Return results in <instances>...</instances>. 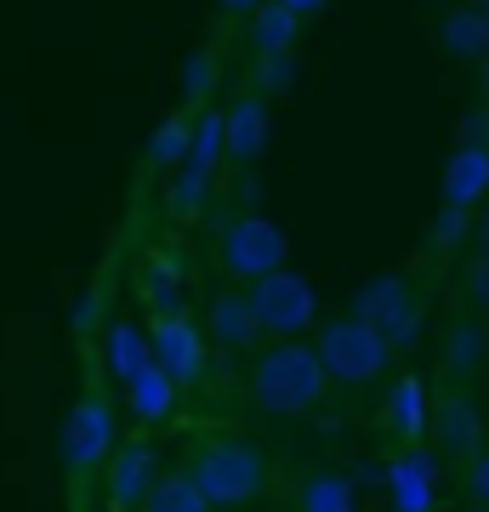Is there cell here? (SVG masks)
I'll use <instances>...</instances> for the list:
<instances>
[{
    "mask_svg": "<svg viewBox=\"0 0 489 512\" xmlns=\"http://www.w3.org/2000/svg\"><path fill=\"white\" fill-rule=\"evenodd\" d=\"M114 444H120V421H114L109 387H103V382H86V393L69 404L63 433H57V456H63V473H69L74 490L103 473V461L114 456Z\"/></svg>",
    "mask_w": 489,
    "mask_h": 512,
    "instance_id": "3",
    "label": "cell"
},
{
    "mask_svg": "<svg viewBox=\"0 0 489 512\" xmlns=\"http://www.w3.org/2000/svg\"><path fill=\"white\" fill-rule=\"evenodd\" d=\"M478 97H484V109H489V57L478 63Z\"/></svg>",
    "mask_w": 489,
    "mask_h": 512,
    "instance_id": "36",
    "label": "cell"
},
{
    "mask_svg": "<svg viewBox=\"0 0 489 512\" xmlns=\"http://www.w3.org/2000/svg\"><path fill=\"white\" fill-rule=\"evenodd\" d=\"M211 177L217 171H200V165L182 160V171L171 177V188H165V217L171 222H194L205 211V200H211Z\"/></svg>",
    "mask_w": 489,
    "mask_h": 512,
    "instance_id": "24",
    "label": "cell"
},
{
    "mask_svg": "<svg viewBox=\"0 0 489 512\" xmlns=\"http://www.w3.org/2000/svg\"><path fill=\"white\" fill-rule=\"evenodd\" d=\"M467 143H489V109H478V114H467Z\"/></svg>",
    "mask_w": 489,
    "mask_h": 512,
    "instance_id": "32",
    "label": "cell"
},
{
    "mask_svg": "<svg viewBox=\"0 0 489 512\" xmlns=\"http://www.w3.org/2000/svg\"><path fill=\"white\" fill-rule=\"evenodd\" d=\"M279 6H290V12H296V18H313V12H325L330 0H279Z\"/></svg>",
    "mask_w": 489,
    "mask_h": 512,
    "instance_id": "34",
    "label": "cell"
},
{
    "mask_svg": "<svg viewBox=\"0 0 489 512\" xmlns=\"http://www.w3.org/2000/svg\"><path fill=\"white\" fill-rule=\"evenodd\" d=\"M472 211H455V205H438V217H433V228H427V251L433 256H450V251H461L467 245V234H472Z\"/></svg>",
    "mask_w": 489,
    "mask_h": 512,
    "instance_id": "27",
    "label": "cell"
},
{
    "mask_svg": "<svg viewBox=\"0 0 489 512\" xmlns=\"http://www.w3.org/2000/svg\"><path fill=\"white\" fill-rule=\"evenodd\" d=\"M433 444L444 450L450 461H467L484 450V416H478V399H472V387L461 382H444L433 393Z\"/></svg>",
    "mask_w": 489,
    "mask_h": 512,
    "instance_id": "10",
    "label": "cell"
},
{
    "mask_svg": "<svg viewBox=\"0 0 489 512\" xmlns=\"http://www.w3.org/2000/svg\"><path fill=\"white\" fill-rule=\"evenodd\" d=\"M313 353H319L330 382H342V387H370L393 370V342L376 325L353 319V313L313 325Z\"/></svg>",
    "mask_w": 489,
    "mask_h": 512,
    "instance_id": "4",
    "label": "cell"
},
{
    "mask_svg": "<svg viewBox=\"0 0 489 512\" xmlns=\"http://www.w3.org/2000/svg\"><path fill=\"white\" fill-rule=\"evenodd\" d=\"M461 495H467V512H489V444L461 461Z\"/></svg>",
    "mask_w": 489,
    "mask_h": 512,
    "instance_id": "29",
    "label": "cell"
},
{
    "mask_svg": "<svg viewBox=\"0 0 489 512\" xmlns=\"http://www.w3.org/2000/svg\"><path fill=\"white\" fill-rule=\"evenodd\" d=\"M489 200V143H461L444 165V183H438V205L455 211H478Z\"/></svg>",
    "mask_w": 489,
    "mask_h": 512,
    "instance_id": "15",
    "label": "cell"
},
{
    "mask_svg": "<svg viewBox=\"0 0 489 512\" xmlns=\"http://www.w3.org/2000/svg\"><path fill=\"white\" fill-rule=\"evenodd\" d=\"M217 52H211V46H205V52H194L188 57V69H182V97H188V103H194V109H205V103H211V92H217Z\"/></svg>",
    "mask_w": 489,
    "mask_h": 512,
    "instance_id": "28",
    "label": "cell"
},
{
    "mask_svg": "<svg viewBox=\"0 0 489 512\" xmlns=\"http://www.w3.org/2000/svg\"><path fill=\"white\" fill-rule=\"evenodd\" d=\"M472 239H478V251H489V200H484V217L472 222Z\"/></svg>",
    "mask_w": 489,
    "mask_h": 512,
    "instance_id": "35",
    "label": "cell"
},
{
    "mask_svg": "<svg viewBox=\"0 0 489 512\" xmlns=\"http://www.w3.org/2000/svg\"><path fill=\"white\" fill-rule=\"evenodd\" d=\"M245 291H251L256 319H262V336H273V342L308 336V330L319 325V291H313V279H302L290 262L273 268V274H262L256 285H245Z\"/></svg>",
    "mask_w": 489,
    "mask_h": 512,
    "instance_id": "7",
    "label": "cell"
},
{
    "mask_svg": "<svg viewBox=\"0 0 489 512\" xmlns=\"http://www.w3.org/2000/svg\"><path fill=\"white\" fill-rule=\"evenodd\" d=\"M222 126H228V160L234 165H256V154L268 148L273 131V109L262 92H239L228 109H222Z\"/></svg>",
    "mask_w": 489,
    "mask_h": 512,
    "instance_id": "16",
    "label": "cell"
},
{
    "mask_svg": "<svg viewBox=\"0 0 489 512\" xmlns=\"http://www.w3.org/2000/svg\"><path fill=\"white\" fill-rule=\"evenodd\" d=\"M205 336L217 342L222 353H256L262 348V319L251 308V291L234 285V291L211 296V313H205Z\"/></svg>",
    "mask_w": 489,
    "mask_h": 512,
    "instance_id": "14",
    "label": "cell"
},
{
    "mask_svg": "<svg viewBox=\"0 0 489 512\" xmlns=\"http://www.w3.org/2000/svg\"><path fill=\"white\" fill-rule=\"evenodd\" d=\"M177 393L182 387L165 376L160 365H143L137 376L126 382V410L137 427H165V421L177 416Z\"/></svg>",
    "mask_w": 489,
    "mask_h": 512,
    "instance_id": "18",
    "label": "cell"
},
{
    "mask_svg": "<svg viewBox=\"0 0 489 512\" xmlns=\"http://www.w3.org/2000/svg\"><path fill=\"white\" fill-rule=\"evenodd\" d=\"M484 365H489V325H484V313H461V319H450L444 336H438V370H444V382L472 387V376H478Z\"/></svg>",
    "mask_w": 489,
    "mask_h": 512,
    "instance_id": "13",
    "label": "cell"
},
{
    "mask_svg": "<svg viewBox=\"0 0 489 512\" xmlns=\"http://www.w3.org/2000/svg\"><path fill=\"white\" fill-rule=\"evenodd\" d=\"M285 262H290V239L279 234V222L256 217V211L234 217L217 234V274L234 279V285H256L262 274L285 268Z\"/></svg>",
    "mask_w": 489,
    "mask_h": 512,
    "instance_id": "6",
    "label": "cell"
},
{
    "mask_svg": "<svg viewBox=\"0 0 489 512\" xmlns=\"http://www.w3.org/2000/svg\"><path fill=\"white\" fill-rule=\"evenodd\" d=\"M188 137H194V114H188V109L165 114L160 131H154L148 148H143V165H148V171H177V165L188 160Z\"/></svg>",
    "mask_w": 489,
    "mask_h": 512,
    "instance_id": "23",
    "label": "cell"
},
{
    "mask_svg": "<svg viewBox=\"0 0 489 512\" xmlns=\"http://www.w3.org/2000/svg\"><path fill=\"white\" fill-rule=\"evenodd\" d=\"M438 46L455 63H484L489 57V18L478 6H455L450 18L438 23Z\"/></svg>",
    "mask_w": 489,
    "mask_h": 512,
    "instance_id": "19",
    "label": "cell"
},
{
    "mask_svg": "<svg viewBox=\"0 0 489 512\" xmlns=\"http://www.w3.org/2000/svg\"><path fill=\"white\" fill-rule=\"evenodd\" d=\"M222 6V18H251V12H262L268 0H217Z\"/></svg>",
    "mask_w": 489,
    "mask_h": 512,
    "instance_id": "33",
    "label": "cell"
},
{
    "mask_svg": "<svg viewBox=\"0 0 489 512\" xmlns=\"http://www.w3.org/2000/svg\"><path fill=\"white\" fill-rule=\"evenodd\" d=\"M387 507L438 512V456L427 444H399V456L387 461Z\"/></svg>",
    "mask_w": 489,
    "mask_h": 512,
    "instance_id": "11",
    "label": "cell"
},
{
    "mask_svg": "<svg viewBox=\"0 0 489 512\" xmlns=\"http://www.w3.org/2000/svg\"><path fill=\"white\" fill-rule=\"evenodd\" d=\"M137 512H211V501H205L200 484L188 478V467H177V473L154 478V490H148V501Z\"/></svg>",
    "mask_w": 489,
    "mask_h": 512,
    "instance_id": "25",
    "label": "cell"
},
{
    "mask_svg": "<svg viewBox=\"0 0 489 512\" xmlns=\"http://www.w3.org/2000/svg\"><path fill=\"white\" fill-rule=\"evenodd\" d=\"M478 12H484V18H489V0H478Z\"/></svg>",
    "mask_w": 489,
    "mask_h": 512,
    "instance_id": "37",
    "label": "cell"
},
{
    "mask_svg": "<svg viewBox=\"0 0 489 512\" xmlns=\"http://www.w3.org/2000/svg\"><path fill=\"white\" fill-rule=\"evenodd\" d=\"M296 512H359V490H353V478L347 473H308L296 484Z\"/></svg>",
    "mask_w": 489,
    "mask_h": 512,
    "instance_id": "22",
    "label": "cell"
},
{
    "mask_svg": "<svg viewBox=\"0 0 489 512\" xmlns=\"http://www.w3.org/2000/svg\"><path fill=\"white\" fill-rule=\"evenodd\" d=\"M188 478L200 484L211 512H245L268 490V456L251 439L211 433V439H194V450H188Z\"/></svg>",
    "mask_w": 489,
    "mask_h": 512,
    "instance_id": "2",
    "label": "cell"
},
{
    "mask_svg": "<svg viewBox=\"0 0 489 512\" xmlns=\"http://www.w3.org/2000/svg\"><path fill=\"white\" fill-rule=\"evenodd\" d=\"M461 296H467V313H489V251H478L461 274Z\"/></svg>",
    "mask_w": 489,
    "mask_h": 512,
    "instance_id": "31",
    "label": "cell"
},
{
    "mask_svg": "<svg viewBox=\"0 0 489 512\" xmlns=\"http://www.w3.org/2000/svg\"><path fill=\"white\" fill-rule=\"evenodd\" d=\"M251 52L256 57H290L296 52V40H302V18L290 12V6H279V0H268L262 12H251Z\"/></svg>",
    "mask_w": 489,
    "mask_h": 512,
    "instance_id": "21",
    "label": "cell"
},
{
    "mask_svg": "<svg viewBox=\"0 0 489 512\" xmlns=\"http://www.w3.org/2000/svg\"><path fill=\"white\" fill-rule=\"evenodd\" d=\"M381 427L399 444H427V427H433V393L416 370H404L387 382V399H381Z\"/></svg>",
    "mask_w": 489,
    "mask_h": 512,
    "instance_id": "12",
    "label": "cell"
},
{
    "mask_svg": "<svg viewBox=\"0 0 489 512\" xmlns=\"http://www.w3.org/2000/svg\"><path fill=\"white\" fill-rule=\"evenodd\" d=\"M103 365H109V376H114L120 387H126L143 365H154L148 325H137V319H114V325H109V342H103Z\"/></svg>",
    "mask_w": 489,
    "mask_h": 512,
    "instance_id": "20",
    "label": "cell"
},
{
    "mask_svg": "<svg viewBox=\"0 0 489 512\" xmlns=\"http://www.w3.org/2000/svg\"><path fill=\"white\" fill-rule=\"evenodd\" d=\"M245 393H251V404L262 410V416L285 421V416H308V410H319L325 393H330V376H325V365H319L313 342L290 336V342L256 348L251 376H245Z\"/></svg>",
    "mask_w": 489,
    "mask_h": 512,
    "instance_id": "1",
    "label": "cell"
},
{
    "mask_svg": "<svg viewBox=\"0 0 489 512\" xmlns=\"http://www.w3.org/2000/svg\"><path fill=\"white\" fill-rule=\"evenodd\" d=\"M347 313L364 319V325H376L393 342V353H399V348H416L421 319H427V296H421V285L410 274H376L370 285L353 291V308Z\"/></svg>",
    "mask_w": 489,
    "mask_h": 512,
    "instance_id": "5",
    "label": "cell"
},
{
    "mask_svg": "<svg viewBox=\"0 0 489 512\" xmlns=\"http://www.w3.org/2000/svg\"><path fill=\"white\" fill-rule=\"evenodd\" d=\"M182 285H188V274H182L177 251H165V245L143 251V262H137V296H143L148 313H177L182 308Z\"/></svg>",
    "mask_w": 489,
    "mask_h": 512,
    "instance_id": "17",
    "label": "cell"
},
{
    "mask_svg": "<svg viewBox=\"0 0 489 512\" xmlns=\"http://www.w3.org/2000/svg\"><path fill=\"white\" fill-rule=\"evenodd\" d=\"M290 74H296V52H290V57H256V69H251V92H262V97L285 92Z\"/></svg>",
    "mask_w": 489,
    "mask_h": 512,
    "instance_id": "30",
    "label": "cell"
},
{
    "mask_svg": "<svg viewBox=\"0 0 489 512\" xmlns=\"http://www.w3.org/2000/svg\"><path fill=\"white\" fill-rule=\"evenodd\" d=\"M148 348H154V365H160L177 387H194L205 376V365H211V336H205L200 319H188V308L154 313Z\"/></svg>",
    "mask_w": 489,
    "mask_h": 512,
    "instance_id": "8",
    "label": "cell"
},
{
    "mask_svg": "<svg viewBox=\"0 0 489 512\" xmlns=\"http://www.w3.org/2000/svg\"><path fill=\"white\" fill-rule=\"evenodd\" d=\"M228 160V126H222V109L205 103L194 114V137H188V165H200V171H222Z\"/></svg>",
    "mask_w": 489,
    "mask_h": 512,
    "instance_id": "26",
    "label": "cell"
},
{
    "mask_svg": "<svg viewBox=\"0 0 489 512\" xmlns=\"http://www.w3.org/2000/svg\"><path fill=\"white\" fill-rule=\"evenodd\" d=\"M103 507L109 512H137L154 490V478H160V444L137 433V439L114 444V456L103 461Z\"/></svg>",
    "mask_w": 489,
    "mask_h": 512,
    "instance_id": "9",
    "label": "cell"
}]
</instances>
